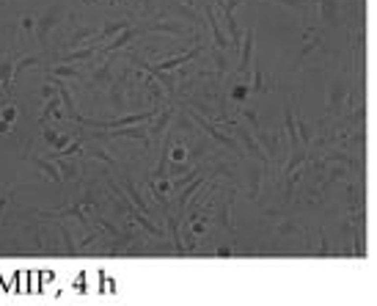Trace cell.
<instances>
[{"mask_svg": "<svg viewBox=\"0 0 377 306\" xmlns=\"http://www.w3.org/2000/svg\"><path fill=\"white\" fill-rule=\"evenodd\" d=\"M11 193H14V190H8V193H3V196H0V213H3V207H6V202H8V199H11Z\"/></svg>", "mask_w": 377, "mask_h": 306, "instance_id": "obj_8", "label": "cell"}, {"mask_svg": "<svg viewBox=\"0 0 377 306\" xmlns=\"http://www.w3.org/2000/svg\"><path fill=\"white\" fill-rule=\"evenodd\" d=\"M0 116L6 119V122H14V119H17V111L11 108V105H8V108H3V111H0Z\"/></svg>", "mask_w": 377, "mask_h": 306, "instance_id": "obj_3", "label": "cell"}, {"mask_svg": "<svg viewBox=\"0 0 377 306\" xmlns=\"http://www.w3.org/2000/svg\"><path fill=\"white\" fill-rule=\"evenodd\" d=\"M11 132V122H6V119L0 116V135H8Z\"/></svg>", "mask_w": 377, "mask_h": 306, "instance_id": "obj_4", "label": "cell"}, {"mask_svg": "<svg viewBox=\"0 0 377 306\" xmlns=\"http://www.w3.org/2000/svg\"><path fill=\"white\" fill-rule=\"evenodd\" d=\"M171 157H174L176 163H182V160H185V149H182V146H176L174 152H171Z\"/></svg>", "mask_w": 377, "mask_h": 306, "instance_id": "obj_6", "label": "cell"}, {"mask_svg": "<svg viewBox=\"0 0 377 306\" xmlns=\"http://www.w3.org/2000/svg\"><path fill=\"white\" fill-rule=\"evenodd\" d=\"M53 72H55V75H77V72H75V69H69V66H55Z\"/></svg>", "mask_w": 377, "mask_h": 306, "instance_id": "obj_7", "label": "cell"}, {"mask_svg": "<svg viewBox=\"0 0 377 306\" xmlns=\"http://www.w3.org/2000/svg\"><path fill=\"white\" fill-rule=\"evenodd\" d=\"M204 229H207V226H204V223H193V232H196V235H201Z\"/></svg>", "mask_w": 377, "mask_h": 306, "instance_id": "obj_10", "label": "cell"}, {"mask_svg": "<svg viewBox=\"0 0 377 306\" xmlns=\"http://www.w3.org/2000/svg\"><path fill=\"white\" fill-rule=\"evenodd\" d=\"M50 116H61V113H58V99H50V102H47V108H44V116H42V124L47 122Z\"/></svg>", "mask_w": 377, "mask_h": 306, "instance_id": "obj_2", "label": "cell"}, {"mask_svg": "<svg viewBox=\"0 0 377 306\" xmlns=\"http://www.w3.org/2000/svg\"><path fill=\"white\" fill-rule=\"evenodd\" d=\"M33 163H36V166H39V168H42V171H47V174L53 177V180H55V182H61V171H58V168L53 166V163L42 160V157H33Z\"/></svg>", "mask_w": 377, "mask_h": 306, "instance_id": "obj_1", "label": "cell"}, {"mask_svg": "<svg viewBox=\"0 0 377 306\" xmlns=\"http://www.w3.org/2000/svg\"><path fill=\"white\" fill-rule=\"evenodd\" d=\"M20 28L22 31H33V20H30V17H22V20H20Z\"/></svg>", "mask_w": 377, "mask_h": 306, "instance_id": "obj_5", "label": "cell"}, {"mask_svg": "<svg viewBox=\"0 0 377 306\" xmlns=\"http://www.w3.org/2000/svg\"><path fill=\"white\" fill-rule=\"evenodd\" d=\"M42 94H44V97H47V99H53V94H55V91L50 89V86H44V89H42Z\"/></svg>", "mask_w": 377, "mask_h": 306, "instance_id": "obj_9", "label": "cell"}]
</instances>
